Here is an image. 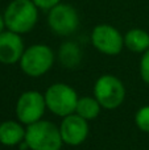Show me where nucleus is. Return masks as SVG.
<instances>
[{
	"label": "nucleus",
	"mask_w": 149,
	"mask_h": 150,
	"mask_svg": "<svg viewBox=\"0 0 149 150\" xmlns=\"http://www.w3.org/2000/svg\"><path fill=\"white\" fill-rule=\"evenodd\" d=\"M40 9L32 0H12L4 9L5 28L17 34L32 32L38 21Z\"/></svg>",
	"instance_id": "1"
},
{
	"label": "nucleus",
	"mask_w": 149,
	"mask_h": 150,
	"mask_svg": "<svg viewBox=\"0 0 149 150\" xmlns=\"http://www.w3.org/2000/svg\"><path fill=\"white\" fill-rule=\"evenodd\" d=\"M24 144L31 150H61L63 146L60 127L44 119L25 127Z\"/></svg>",
	"instance_id": "2"
},
{
	"label": "nucleus",
	"mask_w": 149,
	"mask_h": 150,
	"mask_svg": "<svg viewBox=\"0 0 149 150\" xmlns=\"http://www.w3.org/2000/svg\"><path fill=\"white\" fill-rule=\"evenodd\" d=\"M55 54L50 46L45 44H34L25 47L20 62V69L26 76L40 78L53 67Z\"/></svg>",
	"instance_id": "3"
},
{
	"label": "nucleus",
	"mask_w": 149,
	"mask_h": 150,
	"mask_svg": "<svg viewBox=\"0 0 149 150\" xmlns=\"http://www.w3.org/2000/svg\"><path fill=\"white\" fill-rule=\"evenodd\" d=\"M44 98L46 103V109L62 119L71 113H75L79 96L70 84L58 82L53 83L46 88Z\"/></svg>",
	"instance_id": "4"
},
{
	"label": "nucleus",
	"mask_w": 149,
	"mask_h": 150,
	"mask_svg": "<svg viewBox=\"0 0 149 150\" xmlns=\"http://www.w3.org/2000/svg\"><path fill=\"white\" fill-rule=\"evenodd\" d=\"M127 91L124 83L116 75H100L94 84V96L103 109L112 111L124 103Z\"/></svg>",
	"instance_id": "5"
},
{
	"label": "nucleus",
	"mask_w": 149,
	"mask_h": 150,
	"mask_svg": "<svg viewBox=\"0 0 149 150\" xmlns=\"http://www.w3.org/2000/svg\"><path fill=\"white\" fill-rule=\"evenodd\" d=\"M46 23L54 34L61 37H69L79 28V15L71 4L62 3L48 11Z\"/></svg>",
	"instance_id": "6"
},
{
	"label": "nucleus",
	"mask_w": 149,
	"mask_h": 150,
	"mask_svg": "<svg viewBox=\"0 0 149 150\" xmlns=\"http://www.w3.org/2000/svg\"><path fill=\"white\" fill-rule=\"evenodd\" d=\"M92 46L104 55H118L124 49V34L110 24H98L90 34Z\"/></svg>",
	"instance_id": "7"
},
{
	"label": "nucleus",
	"mask_w": 149,
	"mask_h": 150,
	"mask_svg": "<svg viewBox=\"0 0 149 150\" xmlns=\"http://www.w3.org/2000/svg\"><path fill=\"white\" fill-rule=\"evenodd\" d=\"M46 111L44 93L38 91H25L18 96L16 101V117L25 127L42 120Z\"/></svg>",
	"instance_id": "8"
},
{
	"label": "nucleus",
	"mask_w": 149,
	"mask_h": 150,
	"mask_svg": "<svg viewBox=\"0 0 149 150\" xmlns=\"http://www.w3.org/2000/svg\"><path fill=\"white\" fill-rule=\"evenodd\" d=\"M60 133L63 145L79 146L89 137V121L82 119L77 113H71L69 116L62 117V121L60 124Z\"/></svg>",
	"instance_id": "9"
},
{
	"label": "nucleus",
	"mask_w": 149,
	"mask_h": 150,
	"mask_svg": "<svg viewBox=\"0 0 149 150\" xmlns=\"http://www.w3.org/2000/svg\"><path fill=\"white\" fill-rule=\"evenodd\" d=\"M25 50L21 34L5 29L0 33V63L15 65L18 63Z\"/></svg>",
	"instance_id": "10"
},
{
	"label": "nucleus",
	"mask_w": 149,
	"mask_h": 150,
	"mask_svg": "<svg viewBox=\"0 0 149 150\" xmlns=\"http://www.w3.org/2000/svg\"><path fill=\"white\" fill-rule=\"evenodd\" d=\"M25 128L18 120H5L0 124V144L4 146H17L24 142Z\"/></svg>",
	"instance_id": "11"
},
{
	"label": "nucleus",
	"mask_w": 149,
	"mask_h": 150,
	"mask_svg": "<svg viewBox=\"0 0 149 150\" xmlns=\"http://www.w3.org/2000/svg\"><path fill=\"white\" fill-rule=\"evenodd\" d=\"M124 47L132 53L143 54L149 49V33L141 28H132L124 34Z\"/></svg>",
	"instance_id": "12"
},
{
	"label": "nucleus",
	"mask_w": 149,
	"mask_h": 150,
	"mask_svg": "<svg viewBox=\"0 0 149 150\" xmlns=\"http://www.w3.org/2000/svg\"><path fill=\"white\" fill-rule=\"evenodd\" d=\"M58 61L66 69H75L82 61V50L77 42L66 41L58 49Z\"/></svg>",
	"instance_id": "13"
},
{
	"label": "nucleus",
	"mask_w": 149,
	"mask_h": 150,
	"mask_svg": "<svg viewBox=\"0 0 149 150\" xmlns=\"http://www.w3.org/2000/svg\"><path fill=\"white\" fill-rule=\"evenodd\" d=\"M102 105L99 104V101L95 99V96H79L78 103H77L75 113L78 116H81L82 119L91 121L95 120L99 116L100 111H102Z\"/></svg>",
	"instance_id": "14"
},
{
	"label": "nucleus",
	"mask_w": 149,
	"mask_h": 150,
	"mask_svg": "<svg viewBox=\"0 0 149 150\" xmlns=\"http://www.w3.org/2000/svg\"><path fill=\"white\" fill-rule=\"evenodd\" d=\"M135 124L141 132L149 133V104L137 109L135 113Z\"/></svg>",
	"instance_id": "15"
},
{
	"label": "nucleus",
	"mask_w": 149,
	"mask_h": 150,
	"mask_svg": "<svg viewBox=\"0 0 149 150\" xmlns=\"http://www.w3.org/2000/svg\"><path fill=\"white\" fill-rule=\"evenodd\" d=\"M140 76H141L143 82L149 84V49L145 53L141 54L140 58V65H139Z\"/></svg>",
	"instance_id": "16"
},
{
	"label": "nucleus",
	"mask_w": 149,
	"mask_h": 150,
	"mask_svg": "<svg viewBox=\"0 0 149 150\" xmlns=\"http://www.w3.org/2000/svg\"><path fill=\"white\" fill-rule=\"evenodd\" d=\"M34 4L37 5L40 11H50L53 7H55L57 4H60L62 0H32Z\"/></svg>",
	"instance_id": "17"
},
{
	"label": "nucleus",
	"mask_w": 149,
	"mask_h": 150,
	"mask_svg": "<svg viewBox=\"0 0 149 150\" xmlns=\"http://www.w3.org/2000/svg\"><path fill=\"white\" fill-rule=\"evenodd\" d=\"M5 21H4V16H3V13H0V33H3V32L5 30Z\"/></svg>",
	"instance_id": "18"
}]
</instances>
